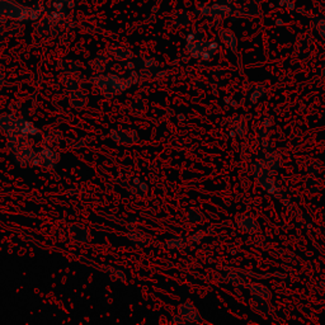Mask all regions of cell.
<instances>
[{"mask_svg": "<svg viewBox=\"0 0 325 325\" xmlns=\"http://www.w3.org/2000/svg\"><path fill=\"white\" fill-rule=\"evenodd\" d=\"M0 17L12 21H29L37 17L33 9L23 7L13 0H0Z\"/></svg>", "mask_w": 325, "mask_h": 325, "instance_id": "cell-1", "label": "cell"}, {"mask_svg": "<svg viewBox=\"0 0 325 325\" xmlns=\"http://www.w3.org/2000/svg\"><path fill=\"white\" fill-rule=\"evenodd\" d=\"M205 14L215 18V19H224L230 14V10L222 5H211V7L205 8Z\"/></svg>", "mask_w": 325, "mask_h": 325, "instance_id": "cell-2", "label": "cell"}, {"mask_svg": "<svg viewBox=\"0 0 325 325\" xmlns=\"http://www.w3.org/2000/svg\"><path fill=\"white\" fill-rule=\"evenodd\" d=\"M218 36H220L221 41H222L224 44H225L226 46L229 47V49L235 50L236 37H235V34H234L233 32L230 31V29H228V28L220 29V32H218Z\"/></svg>", "mask_w": 325, "mask_h": 325, "instance_id": "cell-3", "label": "cell"}, {"mask_svg": "<svg viewBox=\"0 0 325 325\" xmlns=\"http://www.w3.org/2000/svg\"><path fill=\"white\" fill-rule=\"evenodd\" d=\"M173 22L177 26H179V27H185V26L190 23V14L187 12L179 10V12L174 13V15H173Z\"/></svg>", "mask_w": 325, "mask_h": 325, "instance_id": "cell-4", "label": "cell"}, {"mask_svg": "<svg viewBox=\"0 0 325 325\" xmlns=\"http://www.w3.org/2000/svg\"><path fill=\"white\" fill-rule=\"evenodd\" d=\"M2 31L4 32L5 36H19L22 33L23 27H21V25H4V27H2Z\"/></svg>", "mask_w": 325, "mask_h": 325, "instance_id": "cell-5", "label": "cell"}, {"mask_svg": "<svg viewBox=\"0 0 325 325\" xmlns=\"http://www.w3.org/2000/svg\"><path fill=\"white\" fill-rule=\"evenodd\" d=\"M111 52H113V55H114V57H117V58H126V57H129V51H127V50H125V49H122V47H116V49H113V51H112L111 50Z\"/></svg>", "mask_w": 325, "mask_h": 325, "instance_id": "cell-6", "label": "cell"}, {"mask_svg": "<svg viewBox=\"0 0 325 325\" xmlns=\"http://www.w3.org/2000/svg\"><path fill=\"white\" fill-rule=\"evenodd\" d=\"M318 31L320 32V33L323 34V36L325 37V22H323V21H321V22H319V25H318Z\"/></svg>", "mask_w": 325, "mask_h": 325, "instance_id": "cell-7", "label": "cell"}, {"mask_svg": "<svg viewBox=\"0 0 325 325\" xmlns=\"http://www.w3.org/2000/svg\"><path fill=\"white\" fill-rule=\"evenodd\" d=\"M4 38H5V33L2 31V28H0V45L4 44Z\"/></svg>", "mask_w": 325, "mask_h": 325, "instance_id": "cell-8", "label": "cell"}]
</instances>
